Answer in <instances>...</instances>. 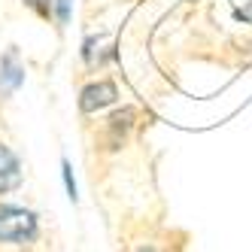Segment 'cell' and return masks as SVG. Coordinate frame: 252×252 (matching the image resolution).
<instances>
[{"label": "cell", "instance_id": "cell-7", "mask_svg": "<svg viewBox=\"0 0 252 252\" xmlns=\"http://www.w3.org/2000/svg\"><path fill=\"white\" fill-rule=\"evenodd\" d=\"M52 3H55V0H25V6L33 15H40V19H52Z\"/></svg>", "mask_w": 252, "mask_h": 252}, {"label": "cell", "instance_id": "cell-6", "mask_svg": "<svg viewBox=\"0 0 252 252\" xmlns=\"http://www.w3.org/2000/svg\"><path fill=\"white\" fill-rule=\"evenodd\" d=\"M70 9H73V0H55L52 3V15L58 19V28H64L70 22Z\"/></svg>", "mask_w": 252, "mask_h": 252}, {"label": "cell", "instance_id": "cell-4", "mask_svg": "<svg viewBox=\"0 0 252 252\" xmlns=\"http://www.w3.org/2000/svg\"><path fill=\"white\" fill-rule=\"evenodd\" d=\"M22 186V161L6 143H0V194Z\"/></svg>", "mask_w": 252, "mask_h": 252}, {"label": "cell", "instance_id": "cell-9", "mask_svg": "<svg viewBox=\"0 0 252 252\" xmlns=\"http://www.w3.org/2000/svg\"><path fill=\"white\" fill-rule=\"evenodd\" d=\"M237 15H240V19H246V22H252V0H249V3H243V6L237 9Z\"/></svg>", "mask_w": 252, "mask_h": 252}, {"label": "cell", "instance_id": "cell-5", "mask_svg": "<svg viewBox=\"0 0 252 252\" xmlns=\"http://www.w3.org/2000/svg\"><path fill=\"white\" fill-rule=\"evenodd\" d=\"M22 82H25V67L19 64L15 52H6L0 58V85H3V92H15Z\"/></svg>", "mask_w": 252, "mask_h": 252}, {"label": "cell", "instance_id": "cell-3", "mask_svg": "<svg viewBox=\"0 0 252 252\" xmlns=\"http://www.w3.org/2000/svg\"><path fill=\"white\" fill-rule=\"evenodd\" d=\"M119 100V88L113 79H97V82H88L82 92H79V110L85 116L100 113L106 106H113Z\"/></svg>", "mask_w": 252, "mask_h": 252}, {"label": "cell", "instance_id": "cell-8", "mask_svg": "<svg viewBox=\"0 0 252 252\" xmlns=\"http://www.w3.org/2000/svg\"><path fill=\"white\" fill-rule=\"evenodd\" d=\"M64 183H67V191H70V197L76 201V183H73V173H70V164L64 161Z\"/></svg>", "mask_w": 252, "mask_h": 252}, {"label": "cell", "instance_id": "cell-10", "mask_svg": "<svg viewBox=\"0 0 252 252\" xmlns=\"http://www.w3.org/2000/svg\"><path fill=\"white\" fill-rule=\"evenodd\" d=\"M134 252H161V249H155V246H149V243H146V246H137Z\"/></svg>", "mask_w": 252, "mask_h": 252}, {"label": "cell", "instance_id": "cell-1", "mask_svg": "<svg viewBox=\"0 0 252 252\" xmlns=\"http://www.w3.org/2000/svg\"><path fill=\"white\" fill-rule=\"evenodd\" d=\"M40 222L37 216L25 207H12V204H0V243L6 246H25L37 237Z\"/></svg>", "mask_w": 252, "mask_h": 252}, {"label": "cell", "instance_id": "cell-2", "mask_svg": "<svg viewBox=\"0 0 252 252\" xmlns=\"http://www.w3.org/2000/svg\"><path fill=\"white\" fill-rule=\"evenodd\" d=\"M137 125V110L134 106H125V110H116L110 119L103 122V131H100V146L106 152H119L125 143H128L131 131Z\"/></svg>", "mask_w": 252, "mask_h": 252}]
</instances>
